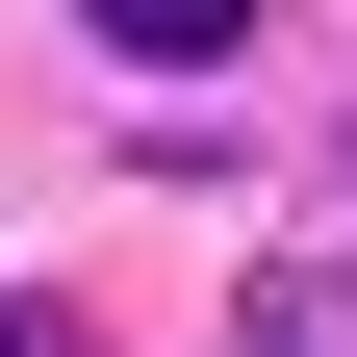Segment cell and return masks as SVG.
Wrapping results in <instances>:
<instances>
[{
  "mask_svg": "<svg viewBox=\"0 0 357 357\" xmlns=\"http://www.w3.org/2000/svg\"><path fill=\"white\" fill-rule=\"evenodd\" d=\"M77 26H102V52H153V77H230V52H255V0H77Z\"/></svg>",
  "mask_w": 357,
  "mask_h": 357,
  "instance_id": "1",
  "label": "cell"
},
{
  "mask_svg": "<svg viewBox=\"0 0 357 357\" xmlns=\"http://www.w3.org/2000/svg\"><path fill=\"white\" fill-rule=\"evenodd\" d=\"M230 357H357V281H332V255H281V281L230 306Z\"/></svg>",
  "mask_w": 357,
  "mask_h": 357,
  "instance_id": "2",
  "label": "cell"
},
{
  "mask_svg": "<svg viewBox=\"0 0 357 357\" xmlns=\"http://www.w3.org/2000/svg\"><path fill=\"white\" fill-rule=\"evenodd\" d=\"M332 153H357V128H332Z\"/></svg>",
  "mask_w": 357,
  "mask_h": 357,
  "instance_id": "3",
  "label": "cell"
}]
</instances>
